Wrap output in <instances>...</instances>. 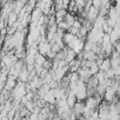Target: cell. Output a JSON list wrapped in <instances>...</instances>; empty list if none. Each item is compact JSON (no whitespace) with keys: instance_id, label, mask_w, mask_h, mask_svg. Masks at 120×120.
Returning <instances> with one entry per match:
<instances>
[{"instance_id":"obj_1","label":"cell","mask_w":120,"mask_h":120,"mask_svg":"<svg viewBox=\"0 0 120 120\" xmlns=\"http://www.w3.org/2000/svg\"><path fill=\"white\" fill-rule=\"evenodd\" d=\"M27 94V90H26V82L22 81H18L17 86L14 87V90L12 91V98L14 101H21V99Z\"/></svg>"},{"instance_id":"obj_2","label":"cell","mask_w":120,"mask_h":120,"mask_svg":"<svg viewBox=\"0 0 120 120\" xmlns=\"http://www.w3.org/2000/svg\"><path fill=\"white\" fill-rule=\"evenodd\" d=\"M85 105H86L88 108H91L92 111H95V109L99 108L100 102L98 101V99H97L95 97H88V98L85 100Z\"/></svg>"},{"instance_id":"obj_3","label":"cell","mask_w":120,"mask_h":120,"mask_svg":"<svg viewBox=\"0 0 120 120\" xmlns=\"http://www.w3.org/2000/svg\"><path fill=\"white\" fill-rule=\"evenodd\" d=\"M102 98H104L105 101H107V102H109V104H113V101H114L115 98H116V92L113 91L111 87H107V90H106V92H105V94H104Z\"/></svg>"},{"instance_id":"obj_4","label":"cell","mask_w":120,"mask_h":120,"mask_svg":"<svg viewBox=\"0 0 120 120\" xmlns=\"http://www.w3.org/2000/svg\"><path fill=\"white\" fill-rule=\"evenodd\" d=\"M17 79H18V78H15V77H13V75H10L8 79H7V81H6V84H5V87H4L3 90H6V91L12 92V91L14 90V87L17 86V84H18Z\"/></svg>"},{"instance_id":"obj_5","label":"cell","mask_w":120,"mask_h":120,"mask_svg":"<svg viewBox=\"0 0 120 120\" xmlns=\"http://www.w3.org/2000/svg\"><path fill=\"white\" fill-rule=\"evenodd\" d=\"M85 107H86V105H85V101H77V104L74 105V107H73L72 109H73L74 114H75V115L79 118V116H81V115H82Z\"/></svg>"},{"instance_id":"obj_6","label":"cell","mask_w":120,"mask_h":120,"mask_svg":"<svg viewBox=\"0 0 120 120\" xmlns=\"http://www.w3.org/2000/svg\"><path fill=\"white\" fill-rule=\"evenodd\" d=\"M109 38H111V42L113 45H115L120 40V27L119 26H115L112 30V32L109 33Z\"/></svg>"},{"instance_id":"obj_7","label":"cell","mask_w":120,"mask_h":120,"mask_svg":"<svg viewBox=\"0 0 120 120\" xmlns=\"http://www.w3.org/2000/svg\"><path fill=\"white\" fill-rule=\"evenodd\" d=\"M47 104H49V105H56V98H55V95H54V92H53V90H49L46 94H45V97L42 98Z\"/></svg>"},{"instance_id":"obj_8","label":"cell","mask_w":120,"mask_h":120,"mask_svg":"<svg viewBox=\"0 0 120 120\" xmlns=\"http://www.w3.org/2000/svg\"><path fill=\"white\" fill-rule=\"evenodd\" d=\"M30 71L27 70V67H26V65L24 66V68L21 70V72L19 73V80L20 81H22V82H28L30 81Z\"/></svg>"},{"instance_id":"obj_9","label":"cell","mask_w":120,"mask_h":120,"mask_svg":"<svg viewBox=\"0 0 120 120\" xmlns=\"http://www.w3.org/2000/svg\"><path fill=\"white\" fill-rule=\"evenodd\" d=\"M77 101H78V99H77L75 94L72 93V92H70V91L67 90V105H68L71 108H73L74 105L77 104Z\"/></svg>"},{"instance_id":"obj_10","label":"cell","mask_w":120,"mask_h":120,"mask_svg":"<svg viewBox=\"0 0 120 120\" xmlns=\"http://www.w3.org/2000/svg\"><path fill=\"white\" fill-rule=\"evenodd\" d=\"M112 68V63H111V58H105L104 59V61H102V64L100 65V71H102V72H107L108 70H111Z\"/></svg>"},{"instance_id":"obj_11","label":"cell","mask_w":120,"mask_h":120,"mask_svg":"<svg viewBox=\"0 0 120 120\" xmlns=\"http://www.w3.org/2000/svg\"><path fill=\"white\" fill-rule=\"evenodd\" d=\"M78 101H85L87 98H88V94H87V88H84V90H79L75 94Z\"/></svg>"},{"instance_id":"obj_12","label":"cell","mask_w":120,"mask_h":120,"mask_svg":"<svg viewBox=\"0 0 120 120\" xmlns=\"http://www.w3.org/2000/svg\"><path fill=\"white\" fill-rule=\"evenodd\" d=\"M46 60H47V58H46L45 55L38 53L37 56H35V64H34V65H35V66H44V64H45Z\"/></svg>"},{"instance_id":"obj_13","label":"cell","mask_w":120,"mask_h":120,"mask_svg":"<svg viewBox=\"0 0 120 120\" xmlns=\"http://www.w3.org/2000/svg\"><path fill=\"white\" fill-rule=\"evenodd\" d=\"M86 84H87V88H90V87H98L99 80H98V78H97L95 75H92Z\"/></svg>"},{"instance_id":"obj_14","label":"cell","mask_w":120,"mask_h":120,"mask_svg":"<svg viewBox=\"0 0 120 120\" xmlns=\"http://www.w3.org/2000/svg\"><path fill=\"white\" fill-rule=\"evenodd\" d=\"M97 78H98V80H99V84H104L105 81H106V79H107V77H106V73L105 72H102V71H100L97 75H95Z\"/></svg>"},{"instance_id":"obj_15","label":"cell","mask_w":120,"mask_h":120,"mask_svg":"<svg viewBox=\"0 0 120 120\" xmlns=\"http://www.w3.org/2000/svg\"><path fill=\"white\" fill-rule=\"evenodd\" d=\"M111 63H112V68H118L120 66V56L118 58H111Z\"/></svg>"},{"instance_id":"obj_16","label":"cell","mask_w":120,"mask_h":120,"mask_svg":"<svg viewBox=\"0 0 120 120\" xmlns=\"http://www.w3.org/2000/svg\"><path fill=\"white\" fill-rule=\"evenodd\" d=\"M106 73V77H107V79H115V70L114 68H111V70H108L107 72H105Z\"/></svg>"},{"instance_id":"obj_17","label":"cell","mask_w":120,"mask_h":120,"mask_svg":"<svg viewBox=\"0 0 120 120\" xmlns=\"http://www.w3.org/2000/svg\"><path fill=\"white\" fill-rule=\"evenodd\" d=\"M92 113H93V111L91 109V108H88L87 106L85 107V109H84V113H82V116H85V118H87V119H90L91 118V115H92Z\"/></svg>"},{"instance_id":"obj_18","label":"cell","mask_w":120,"mask_h":120,"mask_svg":"<svg viewBox=\"0 0 120 120\" xmlns=\"http://www.w3.org/2000/svg\"><path fill=\"white\" fill-rule=\"evenodd\" d=\"M99 119H100V116H99V111L95 109V111H93V113H92V115H91V118H90L88 120H99Z\"/></svg>"},{"instance_id":"obj_19","label":"cell","mask_w":120,"mask_h":120,"mask_svg":"<svg viewBox=\"0 0 120 120\" xmlns=\"http://www.w3.org/2000/svg\"><path fill=\"white\" fill-rule=\"evenodd\" d=\"M27 118H28V120H38V114H35V113H31Z\"/></svg>"},{"instance_id":"obj_20","label":"cell","mask_w":120,"mask_h":120,"mask_svg":"<svg viewBox=\"0 0 120 120\" xmlns=\"http://www.w3.org/2000/svg\"><path fill=\"white\" fill-rule=\"evenodd\" d=\"M47 115L46 114H44V113H39L38 114V120H47Z\"/></svg>"},{"instance_id":"obj_21","label":"cell","mask_w":120,"mask_h":120,"mask_svg":"<svg viewBox=\"0 0 120 120\" xmlns=\"http://www.w3.org/2000/svg\"><path fill=\"white\" fill-rule=\"evenodd\" d=\"M78 120H88V119H87V118H85V116H82V115H81V116H79V118H78Z\"/></svg>"},{"instance_id":"obj_22","label":"cell","mask_w":120,"mask_h":120,"mask_svg":"<svg viewBox=\"0 0 120 120\" xmlns=\"http://www.w3.org/2000/svg\"><path fill=\"white\" fill-rule=\"evenodd\" d=\"M116 95L120 98V86H119V88H118V91H116Z\"/></svg>"},{"instance_id":"obj_23","label":"cell","mask_w":120,"mask_h":120,"mask_svg":"<svg viewBox=\"0 0 120 120\" xmlns=\"http://www.w3.org/2000/svg\"><path fill=\"white\" fill-rule=\"evenodd\" d=\"M21 120H28V118H22Z\"/></svg>"}]
</instances>
